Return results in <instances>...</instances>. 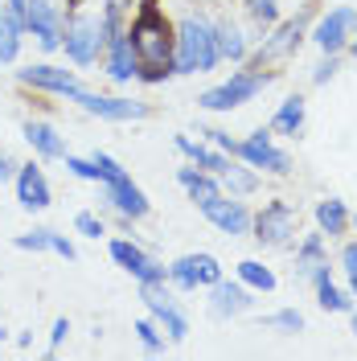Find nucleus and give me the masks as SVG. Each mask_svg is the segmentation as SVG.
<instances>
[{"mask_svg":"<svg viewBox=\"0 0 357 361\" xmlns=\"http://www.w3.org/2000/svg\"><path fill=\"white\" fill-rule=\"evenodd\" d=\"M4 4H8V13H17V17L25 21V4H29V0H4Z\"/></svg>","mask_w":357,"mask_h":361,"instance_id":"nucleus-42","label":"nucleus"},{"mask_svg":"<svg viewBox=\"0 0 357 361\" xmlns=\"http://www.w3.org/2000/svg\"><path fill=\"white\" fill-rule=\"evenodd\" d=\"M66 333H70V320H66V316H58V320H54V329H49V353H58V349H62Z\"/></svg>","mask_w":357,"mask_h":361,"instance_id":"nucleus-38","label":"nucleus"},{"mask_svg":"<svg viewBox=\"0 0 357 361\" xmlns=\"http://www.w3.org/2000/svg\"><path fill=\"white\" fill-rule=\"evenodd\" d=\"M49 250H54V255H62L66 263H74V259H78L74 243H70V238H62V234H54V230H49Z\"/></svg>","mask_w":357,"mask_h":361,"instance_id":"nucleus-37","label":"nucleus"},{"mask_svg":"<svg viewBox=\"0 0 357 361\" xmlns=\"http://www.w3.org/2000/svg\"><path fill=\"white\" fill-rule=\"evenodd\" d=\"M316 222H320V234H329V238H337V234H345V226H349L345 202H337V197H329V202H320V205H316Z\"/></svg>","mask_w":357,"mask_h":361,"instance_id":"nucleus-26","label":"nucleus"},{"mask_svg":"<svg viewBox=\"0 0 357 361\" xmlns=\"http://www.w3.org/2000/svg\"><path fill=\"white\" fill-rule=\"evenodd\" d=\"M238 279H243L246 288H255V292H275V275L259 259H243L238 263Z\"/></svg>","mask_w":357,"mask_h":361,"instance_id":"nucleus-27","label":"nucleus"},{"mask_svg":"<svg viewBox=\"0 0 357 361\" xmlns=\"http://www.w3.org/2000/svg\"><path fill=\"white\" fill-rule=\"evenodd\" d=\"M66 169L70 173H74V177H83V180H95V185H99V164H95V160H83V157H70L66 152Z\"/></svg>","mask_w":357,"mask_h":361,"instance_id":"nucleus-34","label":"nucleus"},{"mask_svg":"<svg viewBox=\"0 0 357 361\" xmlns=\"http://www.w3.org/2000/svg\"><path fill=\"white\" fill-rule=\"evenodd\" d=\"M250 304H255V300H250L243 279H238V283H226V279L214 283V300H210V312L214 316H238V312H246Z\"/></svg>","mask_w":357,"mask_h":361,"instance_id":"nucleus-19","label":"nucleus"},{"mask_svg":"<svg viewBox=\"0 0 357 361\" xmlns=\"http://www.w3.org/2000/svg\"><path fill=\"white\" fill-rule=\"evenodd\" d=\"M111 259L132 275L135 283H164V279H169V267H164L160 259H152V255L140 247V243H132V238H111Z\"/></svg>","mask_w":357,"mask_h":361,"instance_id":"nucleus-7","label":"nucleus"},{"mask_svg":"<svg viewBox=\"0 0 357 361\" xmlns=\"http://www.w3.org/2000/svg\"><path fill=\"white\" fill-rule=\"evenodd\" d=\"M177 152L181 157H189V164H198V169H205V173H214V177H222L226 169H230V160H226L222 152H210L205 144L189 140V135H177Z\"/></svg>","mask_w":357,"mask_h":361,"instance_id":"nucleus-21","label":"nucleus"},{"mask_svg":"<svg viewBox=\"0 0 357 361\" xmlns=\"http://www.w3.org/2000/svg\"><path fill=\"white\" fill-rule=\"evenodd\" d=\"M296 45H300V25H296V21L279 25V33H275V37H267V42H263V49H259V66H263V62H275V58H288Z\"/></svg>","mask_w":357,"mask_h":361,"instance_id":"nucleus-22","label":"nucleus"},{"mask_svg":"<svg viewBox=\"0 0 357 361\" xmlns=\"http://www.w3.org/2000/svg\"><path fill=\"white\" fill-rule=\"evenodd\" d=\"M316 263H325V234H308L300 243V255H296V271L300 275H313Z\"/></svg>","mask_w":357,"mask_h":361,"instance_id":"nucleus-28","label":"nucleus"},{"mask_svg":"<svg viewBox=\"0 0 357 361\" xmlns=\"http://www.w3.org/2000/svg\"><path fill=\"white\" fill-rule=\"evenodd\" d=\"M17 250H49V230H29V234H17L13 238Z\"/></svg>","mask_w":357,"mask_h":361,"instance_id":"nucleus-33","label":"nucleus"},{"mask_svg":"<svg viewBox=\"0 0 357 361\" xmlns=\"http://www.w3.org/2000/svg\"><path fill=\"white\" fill-rule=\"evenodd\" d=\"M353 25H357V8H333V13H325L320 25L313 29V42L320 45L325 54H337L341 45L349 42Z\"/></svg>","mask_w":357,"mask_h":361,"instance_id":"nucleus-13","label":"nucleus"},{"mask_svg":"<svg viewBox=\"0 0 357 361\" xmlns=\"http://www.w3.org/2000/svg\"><path fill=\"white\" fill-rule=\"evenodd\" d=\"M353 222H357V218H353Z\"/></svg>","mask_w":357,"mask_h":361,"instance_id":"nucleus-46","label":"nucleus"},{"mask_svg":"<svg viewBox=\"0 0 357 361\" xmlns=\"http://www.w3.org/2000/svg\"><path fill=\"white\" fill-rule=\"evenodd\" d=\"M74 230H78V234H87V238H103V234H107L103 218H95V214H87V209L74 218Z\"/></svg>","mask_w":357,"mask_h":361,"instance_id":"nucleus-35","label":"nucleus"},{"mask_svg":"<svg viewBox=\"0 0 357 361\" xmlns=\"http://www.w3.org/2000/svg\"><path fill=\"white\" fill-rule=\"evenodd\" d=\"M95 164H99V185H119V180H132L128 177V169L119 164V160H111L107 152H95Z\"/></svg>","mask_w":357,"mask_h":361,"instance_id":"nucleus-29","label":"nucleus"},{"mask_svg":"<svg viewBox=\"0 0 357 361\" xmlns=\"http://www.w3.org/2000/svg\"><path fill=\"white\" fill-rule=\"evenodd\" d=\"M333 74H337V58H333V54H329V62H320V66H316L313 82H329V78H333Z\"/></svg>","mask_w":357,"mask_h":361,"instance_id":"nucleus-40","label":"nucleus"},{"mask_svg":"<svg viewBox=\"0 0 357 361\" xmlns=\"http://www.w3.org/2000/svg\"><path fill=\"white\" fill-rule=\"evenodd\" d=\"M111 29H119V4H107L103 17H90V13H78L70 17L66 29H62V45H66V58L74 66H90L107 54V37Z\"/></svg>","mask_w":357,"mask_h":361,"instance_id":"nucleus-3","label":"nucleus"},{"mask_svg":"<svg viewBox=\"0 0 357 361\" xmlns=\"http://www.w3.org/2000/svg\"><path fill=\"white\" fill-rule=\"evenodd\" d=\"M17 345H21V349H29V345H33V333H29V329H21V333H17Z\"/></svg>","mask_w":357,"mask_h":361,"instance_id":"nucleus-43","label":"nucleus"},{"mask_svg":"<svg viewBox=\"0 0 357 361\" xmlns=\"http://www.w3.org/2000/svg\"><path fill=\"white\" fill-rule=\"evenodd\" d=\"M353 333H357V312H353Z\"/></svg>","mask_w":357,"mask_h":361,"instance_id":"nucleus-44","label":"nucleus"},{"mask_svg":"<svg viewBox=\"0 0 357 361\" xmlns=\"http://www.w3.org/2000/svg\"><path fill=\"white\" fill-rule=\"evenodd\" d=\"M135 337L148 353H164V337H160V324L157 320H135Z\"/></svg>","mask_w":357,"mask_h":361,"instance_id":"nucleus-30","label":"nucleus"},{"mask_svg":"<svg viewBox=\"0 0 357 361\" xmlns=\"http://www.w3.org/2000/svg\"><path fill=\"white\" fill-rule=\"evenodd\" d=\"M267 324H271V329H288V333H300V329H304V316L296 312V308H284V312H271V316H267Z\"/></svg>","mask_w":357,"mask_h":361,"instance_id":"nucleus-32","label":"nucleus"},{"mask_svg":"<svg viewBox=\"0 0 357 361\" xmlns=\"http://www.w3.org/2000/svg\"><path fill=\"white\" fill-rule=\"evenodd\" d=\"M205 135H210V140H214V144H218L222 152H230V157L238 152V140H230V135H226V132H205Z\"/></svg>","mask_w":357,"mask_h":361,"instance_id":"nucleus-39","label":"nucleus"},{"mask_svg":"<svg viewBox=\"0 0 357 361\" xmlns=\"http://www.w3.org/2000/svg\"><path fill=\"white\" fill-rule=\"evenodd\" d=\"M271 128H275L279 135H300L304 132V99H300V94L284 99L279 111H275V119H271Z\"/></svg>","mask_w":357,"mask_h":361,"instance_id":"nucleus-23","label":"nucleus"},{"mask_svg":"<svg viewBox=\"0 0 357 361\" xmlns=\"http://www.w3.org/2000/svg\"><path fill=\"white\" fill-rule=\"evenodd\" d=\"M222 180H226V189H230V193H250V189L259 185L255 173H246V169H238V164H230V169L222 173Z\"/></svg>","mask_w":357,"mask_h":361,"instance_id":"nucleus-31","label":"nucleus"},{"mask_svg":"<svg viewBox=\"0 0 357 361\" xmlns=\"http://www.w3.org/2000/svg\"><path fill=\"white\" fill-rule=\"evenodd\" d=\"M128 37H132L135 62H140V74H135V78H144V82H164V78L173 74V25L164 21V13H160L152 0L140 8V17L132 21Z\"/></svg>","mask_w":357,"mask_h":361,"instance_id":"nucleus-1","label":"nucleus"},{"mask_svg":"<svg viewBox=\"0 0 357 361\" xmlns=\"http://www.w3.org/2000/svg\"><path fill=\"white\" fill-rule=\"evenodd\" d=\"M222 279V263L214 255H181L177 263H169V283H177L181 292H198V288H214Z\"/></svg>","mask_w":357,"mask_h":361,"instance_id":"nucleus-6","label":"nucleus"},{"mask_svg":"<svg viewBox=\"0 0 357 361\" xmlns=\"http://www.w3.org/2000/svg\"><path fill=\"white\" fill-rule=\"evenodd\" d=\"M17 78H21L25 87H37V90H49V94H62V99H74L78 94V78L62 66H25L17 70Z\"/></svg>","mask_w":357,"mask_h":361,"instance_id":"nucleus-14","label":"nucleus"},{"mask_svg":"<svg viewBox=\"0 0 357 361\" xmlns=\"http://www.w3.org/2000/svg\"><path fill=\"white\" fill-rule=\"evenodd\" d=\"M267 82H271V74H263V70H234V74H230V82L210 87L205 94H201L198 107H205V111H234V107L250 103V99L267 87Z\"/></svg>","mask_w":357,"mask_h":361,"instance_id":"nucleus-4","label":"nucleus"},{"mask_svg":"<svg viewBox=\"0 0 357 361\" xmlns=\"http://www.w3.org/2000/svg\"><path fill=\"white\" fill-rule=\"evenodd\" d=\"M341 263H345V275H349V292L357 295V243H349L341 250Z\"/></svg>","mask_w":357,"mask_h":361,"instance_id":"nucleus-36","label":"nucleus"},{"mask_svg":"<svg viewBox=\"0 0 357 361\" xmlns=\"http://www.w3.org/2000/svg\"><path fill=\"white\" fill-rule=\"evenodd\" d=\"M25 29L42 42V49H58L62 45V13L54 0H29L25 4Z\"/></svg>","mask_w":357,"mask_h":361,"instance_id":"nucleus-10","label":"nucleus"},{"mask_svg":"<svg viewBox=\"0 0 357 361\" xmlns=\"http://www.w3.org/2000/svg\"><path fill=\"white\" fill-rule=\"evenodd\" d=\"M17 202L25 205V209H49L54 205V193H49V180H45V173L29 160V164H21L17 169Z\"/></svg>","mask_w":357,"mask_h":361,"instance_id":"nucleus-16","label":"nucleus"},{"mask_svg":"<svg viewBox=\"0 0 357 361\" xmlns=\"http://www.w3.org/2000/svg\"><path fill=\"white\" fill-rule=\"evenodd\" d=\"M250 230H255L259 243L284 247V243H291V238L300 234V214H296L288 202H267L259 209V218H250Z\"/></svg>","mask_w":357,"mask_h":361,"instance_id":"nucleus-5","label":"nucleus"},{"mask_svg":"<svg viewBox=\"0 0 357 361\" xmlns=\"http://www.w3.org/2000/svg\"><path fill=\"white\" fill-rule=\"evenodd\" d=\"M21 33H25V21L17 13H0V62H13L17 49H21Z\"/></svg>","mask_w":357,"mask_h":361,"instance_id":"nucleus-24","label":"nucleus"},{"mask_svg":"<svg viewBox=\"0 0 357 361\" xmlns=\"http://www.w3.org/2000/svg\"><path fill=\"white\" fill-rule=\"evenodd\" d=\"M201 214L210 218V222L218 226L222 234H230V238H238V234H250V209H246L238 197H226V193H214L210 202L198 205Z\"/></svg>","mask_w":357,"mask_h":361,"instance_id":"nucleus-9","label":"nucleus"},{"mask_svg":"<svg viewBox=\"0 0 357 361\" xmlns=\"http://www.w3.org/2000/svg\"><path fill=\"white\" fill-rule=\"evenodd\" d=\"M17 177V169H13V160H8V152L0 148V180H13Z\"/></svg>","mask_w":357,"mask_h":361,"instance_id":"nucleus-41","label":"nucleus"},{"mask_svg":"<svg viewBox=\"0 0 357 361\" xmlns=\"http://www.w3.org/2000/svg\"><path fill=\"white\" fill-rule=\"evenodd\" d=\"M353 54H357V37H353Z\"/></svg>","mask_w":357,"mask_h":361,"instance_id":"nucleus-45","label":"nucleus"},{"mask_svg":"<svg viewBox=\"0 0 357 361\" xmlns=\"http://www.w3.org/2000/svg\"><path fill=\"white\" fill-rule=\"evenodd\" d=\"M21 132H25V140L33 144V152H37L42 160H66V152H70L66 135L58 132L54 123H45V119H29Z\"/></svg>","mask_w":357,"mask_h":361,"instance_id":"nucleus-18","label":"nucleus"},{"mask_svg":"<svg viewBox=\"0 0 357 361\" xmlns=\"http://www.w3.org/2000/svg\"><path fill=\"white\" fill-rule=\"evenodd\" d=\"M140 300L148 304L152 320L169 333V341H185L189 337V320H185V312L173 304V295L164 292V283H140Z\"/></svg>","mask_w":357,"mask_h":361,"instance_id":"nucleus-8","label":"nucleus"},{"mask_svg":"<svg viewBox=\"0 0 357 361\" xmlns=\"http://www.w3.org/2000/svg\"><path fill=\"white\" fill-rule=\"evenodd\" d=\"M74 103L83 111L99 115V119H115V123H128V119H144L148 107L144 103H132V99H115V94H95V90H78Z\"/></svg>","mask_w":357,"mask_h":361,"instance_id":"nucleus-11","label":"nucleus"},{"mask_svg":"<svg viewBox=\"0 0 357 361\" xmlns=\"http://www.w3.org/2000/svg\"><path fill=\"white\" fill-rule=\"evenodd\" d=\"M103 202L111 205L119 218H128V222H135V218H148V209H152V202L144 197V189L135 185V180H119V185H103Z\"/></svg>","mask_w":357,"mask_h":361,"instance_id":"nucleus-15","label":"nucleus"},{"mask_svg":"<svg viewBox=\"0 0 357 361\" xmlns=\"http://www.w3.org/2000/svg\"><path fill=\"white\" fill-rule=\"evenodd\" d=\"M214 33H218V54L230 58V62H243V58H246L243 29H238V25H230V21H214Z\"/></svg>","mask_w":357,"mask_h":361,"instance_id":"nucleus-25","label":"nucleus"},{"mask_svg":"<svg viewBox=\"0 0 357 361\" xmlns=\"http://www.w3.org/2000/svg\"><path fill=\"white\" fill-rule=\"evenodd\" d=\"M234 157H243L250 169H267V173H279V177L291 169V157L271 144L267 132H255V135H246V140H238V152Z\"/></svg>","mask_w":357,"mask_h":361,"instance_id":"nucleus-12","label":"nucleus"},{"mask_svg":"<svg viewBox=\"0 0 357 361\" xmlns=\"http://www.w3.org/2000/svg\"><path fill=\"white\" fill-rule=\"evenodd\" d=\"M222 62L218 54V33L205 17H185L173 29V74H205Z\"/></svg>","mask_w":357,"mask_h":361,"instance_id":"nucleus-2","label":"nucleus"},{"mask_svg":"<svg viewBox=\"0 0 357 361\" xmlns=\"http://www.w3.org/2000/svg\"><path fill=\"white\" fill-rule=\"evenodd\" d=\"M107 74H111L115 82H132L135 74H140L132 37L123 29H111V37H107Z\"/></svg>","mask_w":357,"mask_h":361,"instance_id":"nucleus-17","label":"nucleus"},{"mask_svg":"<svg viewBox=\"0 0 357 361\" xmlns=\"http://www.w3.org/2000/svg\"><path fill=\"white\" fill-rule=\"evenodd\" d=\"M177 180L185 185V193H189V202H193V205L210 202L214 193H222L218 177H214V173H205V169H198V164H189V169H177Z\"/></svg>","mask_w":357,"mask_h":361,"instance_id":"nucleus-20","label":"nucleus"}]
</instances>
